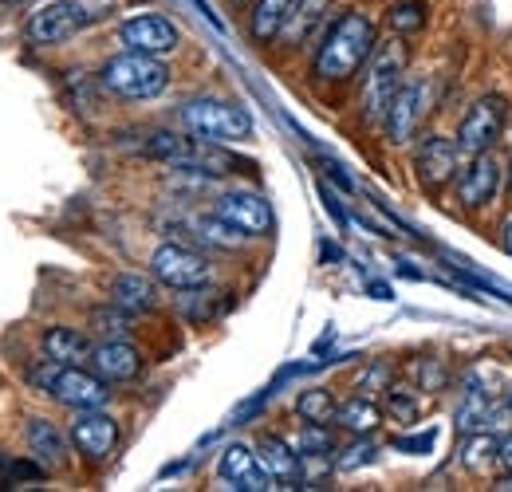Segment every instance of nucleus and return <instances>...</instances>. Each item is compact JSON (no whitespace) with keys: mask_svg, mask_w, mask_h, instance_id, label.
<instances>
[{"mask_svg":"<svg viewBox=\"0 0 512 492\" xmlns=\"http://www.w3.org/2000/svg\"><path fill=\"white\" fill-rule=\"evenodd\" d=\"M379 48V32L375 20L367 12H343L331 20V28L323 32L320 48L312 56V79L339 87L347 79H355L363 71V63L371 60V52Z\"/></svg>","mask_w":512,"mask_h":492,"instance_id":"obj_1","label":"nucleus"},{"mask_svg":"<svg viewBox=\"0 0 512 492\" xmlns=\"http://www.w3.org/2000/svg\"><path fill=\"white\" fill-rule=\"evenodd\" d=\"M406 63H410V48L402 44V36L383 40L371 60H367V75H363V95H359V107H363V123L383 126L386 111L406 79Z\"/></svg>","mask_w":512,"mask_h":492,"instance_id":"obj_2","label":"nucleus"},{"mask_svg":"<svg viewBox=\"0 0 512 492\" xmlns=\"http://www.w3.org/2000/svg\"><path fill=\"white\" fill-rule=\"evenodd\" d=\"M99 87L111 91L115 99L146 103V99H158L170 87V67L158 60V56L130 52L127 48L123 56H111V60L99 67Z\"/></svg>","mask_w":512,"mask_h":492,"instance_id":"obj_3","label":"nucleus"},{"mask_svg":"<svg viewBox=\"0 0 512 492\" xmlns=\"http://www.w3.org/2000/svg\"><path fill=\"white\" fill-rule=\"evenodd\" d=\"M182 126L205 138V142H249L253 138V115L241 107V103H229V99H213V95H201L190 99L182 107Z\"/></svg>","mask_w":512,"mask_h":492,"instance_id":"obj_4","label":"nucleus"},{"mask_svg":"<svg viewBox=\"0 0 512 492\" xmlns=\"http://www.w3.org/2000/svg\"><path fill=\"white\" fill-rule=\"evenodd\" d=\"M99 20V12L83 0H48L36 4L24 20V40L32 48H60L67 40H75L83 28H91Z\"/></svg>","mask_w":512,"mask_h":492,"instance_id":"obj_5","label":"nucleus"},{"mask_svg":"<svg viewBox=\"0 0 512 492\" xmlns=\"http://www.w3.org/2000/svg\"><path fill=\"white\" fill-rule=\"evenodd\" d=\"M430 111H434V79H426V75L402 79V87H398V95H394V103H390V111H386L383 119L386 142L410 146L422 134Z\"/></svg>","mask_w":512,"mask_h":492,"instance_id":"obj_6","label":"nucleus"},{"mask_svg":"<svg viewBox=\"0 0 512 492\" xmlns=\"http://www.w3.org/2000/svg\"><path fill=\"white\" fill-rule=\"evenodd\" d=\"M150 276L170 292H201L213 280V264L197 248L166 241L150 256Z\"/></svg>","mask_w":512,"mask_h":492,"instance_id":"obj_7","label":"nucleus"},{"mask_svg":"<svg viewBox=\"0 0 512 492\" xmlns=\"http://www.w3.org/2000/svg\"><path fill=\"white\" fill-rule=\"evenodd\" d=\"M505 123H509V103L505 95H481L465 119L457 123V150L461 158H477V154H489L497 146V138L505 134Z\"/></svg>","mask_w":512,"mask_h":492,"instance_id":"obj_8","label":"nucleus"},{"mask_svg":"<svg viewBox=\"0 0 512 492\" xmlns=\"http://www.w3.org/2000/svg\"><path fill=\"white\" fill-rule=\"evenodd\" d=\"M107 386H111V382L99 378L95 370L56 367L52 378H48V390H44V394H52L60 406H67L71 414H79V410H103V406L111 402V390H107Z\"/></svg>","mask_w":512,"mask_h":492,"instance_id":"obj_9","label":"nucleus"},{"mask_svg":"<svg viewBox=\"0 0 512 492\" xmlns=\"http://www.w3.org/2000/svg\"><path fill=\"white\" fill-rule=\"evenodd\" d=\"M457 162H461V150L446 134H426L414 146V178L426 193H442L457 178Z\"/></svg>","mask_w":512,"mask_h":492,"instance_id":"obj_10","label":"nucleus"},{"mask_svg":"<svg viewBox=\"0 0 512 492\" xmlns=\"http://www.w3.org/2000/svg\"><path fill=\"white\" fill-rule=\"evenodd\" d=\"M119 40L127 44L130 52H146V56H158L162 60V56L178 52L182 32H178L174 20H166L158 12H138V16H127L119 24Z\"/></svg>","mask_w":512,"mask_h":492,"instance_id":"obj_11","label":"nucleus"},{"mask_svg":"<svg viewBox=\"0 0 512 492\" xmlns=\"http://www.w3.org/2000/svg\"><path fill=\"white\" fill-rule=\"evenodd\" d=\"M213 213L221 221H229L233 229H241L245 237H268L272 233V205L256 189H225L217 197Z\"/></svg>","mask_w":512,"mask_h":492,"instance_id":"obj_12","label":"nucleus"},{"mask_svg":"<svg viewBox=\"0 0 512 492\" xmlns=\"http://www.w3.org/2000/svg\"><path fill=\"white\" fill-rule=\"evenodd\" d=\"M505 174H509V170H501V162H497L493 154L469 158V166H465V174H461V182H457V201H461V209H469V213L489 209V205L497 201V193H501Z\"/></svg>","mask_w":512,"mask_h":492,"instance_id":"obj_13","label":"nucleus"},{"mask_svg":"<svg viewBox=\"0 0 512 492\" xmlns=\"http://www.w3.org/2000/svg\"><path fill=\"white\" fill-rule=\"evenodd\" d=\"M67 437H71V445H75L79 457L107 461L115 453V445H119V422L111 414H103V410H79Z\"/></svg>","mask_w":512,"mask_h":492,"instance_id":"obj_14","label":"nucleus"},{"mask_svg":"<svg viewBox=\"0 0 512 492\" xmlns=\"http://www.w3.org/2000/svg\"><path fill=\"white\" fill-rule=\"evenodd\" d=\"M217 477H221L225 485H233V489H241V492L276 489V481H272V477H268V469L260 465V453L249 449V445H241V441L225 445V453H221V461H217Z\"/></svg>","mask_w":512,"mask_h":492,"instance_id":"obj_15","label":"nucleus"},{"mask_svg":"<svg viewBox=\"0 0 512 492\" xmlns=\"http://www.w3.org/2000/svg\"><path fill=\"white\" fill-rule=\"evenodd\" d=\"M91 370L99 374V378H107L111 386L115 382H130V378H138V370H142V355L130 347L127 339H103L99 347H91Z\"/></svg>","mask_w":512,"mask_h":492,"instance_id":"obj_16","label":"nucleus"},{"mask_svg":"<svg viewBox=\"0 0 512 492\" xmlns=\"http://www.w3.org/2000/svg\"><path fill=\"white\" fill-rule=\"evenodd\" d=\"M256 453H260V465L268 469V477L276 481V489H292V485L304 477V469H300V449H292L284 437H276V433L260 437V441H256Z\"/></svg>","mask_w":512,"mask_h":492,"instance_id":"obj_17","label":"nucleus"},{"mask_svg":"<svg viewBox=\"0 0 512 492\" xmlns=\"http://www.w3.org/2000/svg\"><path fill=\"white\" fill-rule=\"evenodd\" d=\"M327 8H331V0H292V12H288V20H284V28H280L276 44H280L284 52L304 48V44L312 40V32L323 24Z\"/></svg>","mask_w":512,"mask_h":492,"instance_id":"obj_18","label":"nucleus"},{"mask_svg":"<svg viewBox=\"0 0 512 492\" xmlns=\"http://www.w3.org/2000/svg\"><path fill=\"white\" fill-rule=\"evenodd\" d=\"M24 437H28L32 457H36L44 469H60V465H67V437L56 430V422H48V418H28Z\"/></svg>","mask_w":512,"mask_h":492,"instance_id":"obj_19","label":"nucleus"},{"mask_svg":"<svg viewBox=\"0 0 512 492\" xmlns=\"http://www.w3.org/2000/svg\"><path fill=\"white\" fill-rule=\"evenodd\" d=\"M111 304H119L130 315L158 308V280L154 276H138V272H123L111 284Z\"/></svg>","mask_w":512,"mask_h":492,"instance_id":"obj_20","label":"nucleus"},{"mask_svg":"<svg viewBox=\"0 0 512 492\" xmlns=\"http://www.w3.org/2000/svg\"><path fill=\"white\" fill-rule=\"evenodd\" d=\"M44 355L60 367H83L91 359V339L75 327H48L44 331Z\"/></svg>","mask_w":512,"mask_h":492,"instance_id":"obj_21","label":"nucleus"},{"mask_svg":"<svg viewBox=\"0 0 512 492\" xmlns=\"http://www.w3.org/2000/svg\"><path fill=\"white\" fill-rule=\"evenodd\" d=\"M335 426L355 433V437H367V433H375L383 426V410H379V402L371 394H355V398L335 406Z\"/></svg>","mask_w":512,"mask_h":492,"instance_id":"obj_22","label":"nucleus"},{"mask_svg":"<svg viewBox=\"0 0 512 492\" xmlns=\"http://www.w3.org/2000/svg\"><path fill=\"white\" fill-rule=\"evenodd\" d=\"M292 12V0H253V12H249V40L253 44H276L284 20Z\"/></svg>","mask_w":512,"mask_h":492,"instance_id":"obj_23","label":"nucleus"},{"mask_svg":"<svg viewBox=\"0 0 512 492\" xmlns=\"http://www.w3.org/2000/svg\"><path fill=\"white\" fill-rule=\"evenodd\" d=\"M493 422H497V398H489V394L465 386V402L457 406V433H461V437H469V433H489Z\"/></svg>","mask_w":512,"mask_h":492,"instance_id":"obj_24","label":"nucleus"},{"mask_svg":"<svg viewBox=\"0 0 512 492\" xmlns=\"http://www.w3.org/2000/svg\"><path fill=\"white\" fill-rule=\"evenodd\" d=\"M426 12L430 8L422 0H398V4L386 8V24H390L394 36H414V32L426 28Z\"/></svg>","mask_w":512,"mask_h":492,"instance_id":"obj_25","label":"nucleus"},{"mask_svg":"<svg viewBox=\"0 0 512 492\" xmlns=\"http://www.w3.org/2000/svg\"><path fill=\"white\" fill-rule=\"evenodd\" d=\"M457 461L465 469H473V473L493 469L497 465V441H493V433H469L465 445H461V453H457Z\"/></svg>","mask_w":512,"mask_h":492,"instance_id":"obj_26","label":"nucleus"},{"mask_svg":"<svg viewBox=\"0 0 512 492\" xmlns=\"http://www.w3.org/2000/svg\"><path fill=\"white\" fill-rule=\"evenodd\" d=\"M296 414H300L304 422H316V426L335 422V394H331V390H323V386L300 390V398H296Z\"/></svg>","mask_w":512,"mask_h":492,"instance_id":"obj_27","label":"nucleus"},{"mask_svg":"<svg viewBox=\"0 0 512 492\" xmlns=\"http://www.w3.org/2000/svg\"><path fill=\"white\" fill-rule=\"evenodd\" d=\"M410 378H414V386L426 390V394H442L449 386V370L442 359H414V363H410Z\"/></svg>","mask_w":512,"mask_h":492,"instance_id":"obj_28","label":"nucleus"},{"mask_svg":"<svg viewBox=\"0 0 512 492\" xmlns=\"http://www.w3.org/2000/svg\"><path fill=\"white\" fill-rule=\"evenodd\" d=\"M465 386H469V390H481V394H489V398H505V390H509L505 374L493 367V363H477V367L465 370Z\"/></svg>","mask_w":512,"mask_h":492,"instance_id":"obj_29","label":"nucleus"},{"mask_svg":"<svg viewBox=\"0 0 512 492\" xmlns=\"http://www.w3.org/2000/svg\"><path fill=\"white\" fill-rule=\"evenodd\" d=\"M197 229H201V237H205V241H213V245H221V248H237L241 241H245V233H241V229H233L229 221H221L217 213H213V217H201V221H197Z\"/></svg>","mask_w":512,"mask_h":492,"instance_id":"obj_30","label":"nucleus"},{"mask_svg":"<svg viewBox=\"0 0 512 492\" xmlns=\"http://www.w3.org/2000/svg\"><path fill=\"white\" fill-rule=\"evenodd\" d=\"M386 414H390V422H398V426H414V422H418V398H410L406 390L390 386V390H386Z\"/></svg>","mask_w":512,"mask_h":492,"instance_id":"obj_31","label":"nucleus"},{"mask_svg":"<svg viewBox=\"0 0 512 492\" xmlns=\"http://www.w3.org/2000/svg\"><path fill=\"white\" fill-rule=\"evenodd\" d=\"M296 449H300V457H327V453H335L327 426H316V422H304V433H300Z\"/></svg>","mask_w":512,"mask_h":492,"instance_id":"obj_32","label":"nucleus"},{"mask_svg":"<svg viewBox=\"0 0 512 492\" xmlns=\"http://www.w3.org/2000/svg\"><path fill=\"white\" fill-rule=\"evenodd\" d=\"M375 457H379V445H371V441H355L351 449H343V457H335V469H339V473H355V469L371 465Z\"/></svg>","mask_w":512,"mask_h":492,"instance_id":"obj_33","label":"nucleus"},{"mask_svg":"<svg viewBox=\"0 0 512 492\" xmlns=\"http://www.w3.org/2000/svg\"><path fill=\"white\" fill-rule=\"evenodd\" d=\"M127 315L130 311H123L119 304H111V311H95L91 323H95L107 339H123V331H127Z\"/></svg>","mask_w":512,"mask_h":492,"instance_id":"obj_34","label":"nucleus"},{"mask_svg":"<svg viewBox=\"0 0 512 492\" xmlns=\"http://www.w3.org/2000/svg\"><path fill=\"white\" fill-rule=\"evenodd\" d=\"M359 394H379V390H390V367L386 363H375L359 382H355Z\"/></svg>","mask_w":512,"mask_h":492,"instance_id":"obj_35","label":"nucleus"},{"mask_svg":"<svg viewBox=\"0 0 512 492\" xmlns=\"http://www.w3.org/2000/svg\"><path fill=\"white\" fill-rule=\"evenodd\" d=\"M497 469H501V473H512V433L497 437Z\"/></svg>","mask_w":512,"mask_h":492,"instance_id":"obj_36","label":"nucleus"},{"mask_svg":"<svg viewBox=\"0 0 512 492\" xmlns=\"http://www.w3.org/2000/svg\"><path fill=\"white\" fill-rule=\"evenodd\" d=\"M434 445V430L422 437H394V449H430Z\"/></svg>","mask_w":512,"mask_h":492,"instance_id":"obj_37","label":"nucleus"},{"mask_svg":"<svg viewBox=\"0 0 512 492\" xmlns=\"http://www.w3.org/2000/svg\"><path fill=\"white\" fill-rule=\"evenodd\" d=\"M320 193H323V205H327V213L339 221V225H347V213H343V205H339V197L327 189V185H320Z\"/></svg>","mask_w":512,"mask_h":492,"instance_id":"obj_38","label":"nucleus"},{"mask_svg":"<svg viewBox=\"0 0 512 492\" xmlns=\"http://www.w3.org/2000/svg\"><path fill=\"white\" fill-rule=\"evenodd\" d=\"M501 248H505V252L512 256V221L505 225V229H501Z\"/></svg>","mask_w":512,"mask_h":492,"instance_id":"obj_39","label":"nucleus"},{"mask_svg":"<svg viewBox=\"0 0 512 492\" xmlns=\"http://www.w3.org/2000/svg\"><path fill=\"white\" fill-rule=\"evenodd\" d=\"M505 406L512 410V382H509V390H505Z\"/></svg>","mask_w":512,"mask_h":492,"instance_id":"obj_40","label":"nucleus"},{"mask_svg":"<svg viewBox=\"0 0 512 492\" xmlns=\"http://www.w3.org/2000/svg\"><path fill=\"white\" fill-rule=\"evenodd\" d=\"M229 4H237V8H241V4H249V0H229Z\"/></svg>","mask_w":512,"mask_h":492,"instance_id":"obj_41","label":"nucleus"},{"mask_svg":"<svg viewBox=\"0 0 512 492\" xmlns=\"http://www.w3.org/2000/svg\"><path fill=\"white\" fill-rule=\"evenodd\" d=\"M509 197H512V166H509Z\"/></svg>","mask_w":512,"mask_h":492,"instance_id":"obj_42","label":"nucleus"},{"mask_svg":"<svg viewBox=\"0 0 512 492\" xmlns=\"http://www.w3.org/2000/svg\"><path fill=\"white\" fill-rule=\"evenodd\" d=\"M8 4H24V0H8Z\"/></svg>","mask_w":512,"mask_h":492,"instance_id":"obj_43","label":"nucleus"}]
</instances>
